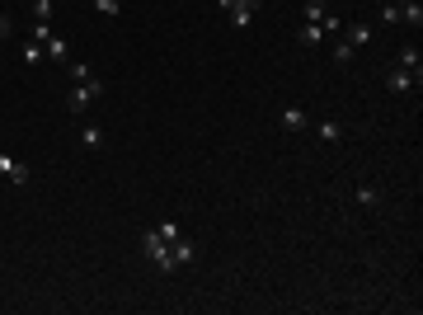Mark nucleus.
Masks as SVG:
<instances>
[{
    "label": "nucleus",
    "mask_w": 423,
    "mask_h": 315,
    "mask_svg": "<svg viewBox=\"0 0 423 315\" xmlns=\"http://www.w3.org/2000/svg\"><path fill=\"white\" fill-rule=\"evenodd\" d=\"M141 250H146V259H151V264H156L160 273H174V259H170V240L160 236L156 226H151V231L141 236Z\"/></svg>",
    "instance_id": "obj_1"
},
{
    "label": "nucleus",
    "mask_w": 423,
    "mask_h": 315,
    "mask_svg": "<svg viewBox=\"0 0 423 315\" xmlns=\"http://www.w3.org/2000/svg\"><path fill=\"white\" fill-rule=\"evenodd\" d=\"M104 99V80L94 76V80H85V85H71V113H85L90 104H99Z\"/></svg>",
    "instance_id": "obj_2"
},
{
    "label": "nucleus",
    "mask_w": 423,
    "mask_h": 315,
    "mask_svg": "<svg viewBox=\"0 0 423 315\" xmlns=\"http://www.w3.org/2000/svg\"><path fill=\"white\" fill-rule=\"evenodd\" d=\"M386 85H391L395 95H409V90L419 85V71H409V66H391V71H386Z\"/></svg>",
    "instance_id": "obj_3"
},
{
    "label": "nucleus",
    "mask_w": 423,
    "mask_h": 315,
    "mask_svg": "<svg viewBox=\"0 0 423 315\" xmlns=\"http://www.w3.org/2000/svg\"><path fill=\"white\" fill-rule=\"evenodd\" d=\"M0 174H5L15 189H24V184H29V165H24V160H15V156H5V151H0Z\"/></svg>",
    "instance_id": "obj_4"
},
{
    "label": "nucleus",
    "mask_w": 423,
    "mask_h": 315,
    "mask_svg": "<svg viewBox=\"0 0 423 315\" xmlns=\"http://www.w3.org/2000/svg\"><path fill=\"white\" fill-rule=\"evenodd\" d=\"M278 123H282V132H301V127L311 123V118H306L297 104H282V109H278Z\"/></svg>",
    "instance_id": "obj_5"
},
{
    "label": "nucleus",
    "mask_w": 423,
    "mask_h": 315,
    "mask_svg": "<svg viewBox=\"0 0 423 315\" xmlns=\"http://www.w3.org/2000/svg\"><path fill=\"white\" fill-rule=\"evenodd\" d=\"M170 259H174V268H184V264H193V259H198V245H193V240H170Z\"/></svg>",
    "instance_id": "obj_6"
},
{
    "label": "nucleus",
    "mask_w": 423,
    "mask_h": 315,
    "mask_svg": "<svg viewBox=\"0 0 423 315\" xmlns=\"http://www.w3.org/2000/svg\"><path fill=\"white\" fill-rule=\"evenodd\" d=\"M344 43H348V48H367V43H372V24H348Z\"/></svg>",
    "instance_id": "obj_7"
},
{
    "label": "nucleus",
    "mask_w": 423,
    "mask_h": 315,
    "mask_svg": "<svg viewBox=\"0 0 423 315\" xmlns=\"http://www.w3.org/2000/svg\"><path fill=\"white\" fill-rule=\"evenodd\" d=\"M254 10H259V0H245V5H235V10H231V24H235V29H250Z\"/></svg>",
    "instance_id": "obj_8"
},
{
    "label": "nucleus",
    "mask_w": 423,
    "mask_h": 315,
    "mask_svg": "<svg viewBox=\"0 0 423 315\" xmlns=\"http://www.w3.org/2000/svg\"><path fill=\"white\" fill-rule=\"evenodd\" d=\"M320 43H325V29L320 24H306L301 29V48H320Z\"/></svg>",
    "instance_id": "obj_9"
},
{
    "label": "nucleus",
    "mask_w": 423,
    "mask_h": 315,
    "mask_svg": "<svg viewBox=\"0 0 423 315\" xmlns=\"http://www.w3.org/2000/svg\"><path fill=\"white\" fill-rule=\"evenodd\" d=\"M381 19H386V24H405V0H386Z\"/></svg>",
    "instance_id": "obj_10"
},
{
    "label": "nucleus",
    "mask_w": 423,
    "mask_h": 315,
    "mask_svg": "<svg viewBox=\"0 0 423 315\" xmlns=\"http://www.w3.org/2000/svg\"><path fill=\"white\" fill-rule=\"evenodd\" d=\"M80 142H85V151H99V146H104V127H85Z\"/></svg>",
    "instance_id": "obj_11"
},
{
    "label": "nucleus",
    "mask_w": 423,
    "mask_h": 315,
    "mask_svg": "<svg viewBox=\"0 0 423 315\" xmlns=\"http://www.w3.org/2000/svg\"><path fill=\"white\" fill-rule=\"evenodd\" d=\"M353 57H358V48H348L344 38H339V43H334V62H339V66H353Z\"/></svg>",
    "instance_id": "obj_12"
},
{
    "label": "nucleus",
    "mask_w": 423,
    "mask_h": 315,
    "mask_svg": "<svg viewBox=\"0 0 423 315\" xmlns=\"http://www.w3.org/2000/svg\"><path fill=\"white\" fill-rule=\"evenodd\" d=\"M329 10H325V0H306V24H320Z\"/></svg>",
    "instance_id": "obj_13"
},
{
    "label": "nucleus",
    "mask_w": 423,
    "mask_h": 315,
    "mask_svg": "<svg viewBox=\"0 0 423 315\" xmlns=\"http://www.w3.org/2000/svg\"><path fill=\"white\" fill-rule=\"evenodd\" d=\"M43 57H47V52H43V43H38V38H33V43H24V62H29V66H38Z\"/></svg>",
    "instance_id": "obj_14"
},
{
    "label": "nucleus",
    "mask_w": 423,
    "mask_h": 315,
    "mask_svg": "<svg viewBox=\"0 0 423 315\" xmlns=\"http://www.w3.org/2000/svg\"><path fill=\"white\" fill-rule=\"evenodd\" d=\"M405 24H414V29L423 24V5L419 0H405Z\"/></svg>",
    "instance_id": "obj_15"
},
{
    "label": "nucleus",
    "mask_w": 423,
    "mask_h": 315,
    "mask_svg": "<svg viewBox=\"0 0 423 315\" xmlns=\"http://www.w3.org/2000/svg\"><path fill=\"white\" fill-rule=\"evenodd\" d=\"M395 66H409V71H423V62H419V48H405Z\"/></svg>",
    "instance_id": "obj_16"
},
{
    "label": "nucleus",
    "mask_w": 423,
    "mask_h": 315,
    "mask_svg": "<svg viewBox=\"0 0 423 315\" xmlns=\"http://www.w3.org/2000/svg\"><path fill=\"white\" fill-rule=\"evenodd\" d=\"M85 80H94V71L85 62H71V85H85Z\"/></svg>",
    "instance_id": "obj_17"
},
{
    "label": "nucleus",
    "mask_w": 423,
    "mask_h": 315,
    "mask_svg": "<svg viewBox=\"0 0 423 315\" xmlns=\"http://www.w3.org/2000/svg\"><path fill=\"white\" fill-rule=\"evenodd\" d=\"M320 142H344V127L339 123H320Z\"/></svg>",
    "instance_id": "obj_18"
},
{
    "label": "nucleus",
    "mask_w": 423,
    "mask_h": 315,
    "mask_svg": "<svg viewBox=\"0 0 423 315\" xmlns=\"http://www.w3.org/2000/svg\"><path fill=\"white\" fill-rule=\"evenodd\" d=\"M358 203L362 207H376V203H381V193H376L372 184H362V189H358Z\"/></svg>",
    "instance_id": "obj_19"
},
{
    "label": "nucleus",
    "mask_w": 423,
    "mask_h": 315,
    "mask_svg": "<svg viewBox=\"0 0 423 315\" xmlns=\"http://www.w3.org/2000/svg\"><path fill=\"white\" fill-rule=\"evenodd\" d=\"M156 231H160L165 240H179V236H184V226H179V221H160Z\"/></svg>",
    "instance_id": "obj_20"
},
{
    "label": "nucleus",
    "mask_w": 423,
    "mask_h": 315,
    "mask_svg": "<svg viewBox=\"0 0 423 315\" xmlns=\"http://www.w3.org/2000/svg\"><path fill=\"white\" fill-rule=\"evenodd\" d=\"M94 10H99V15H118V10H123V0H94Z\"/></svg>",
    "instance_id": "obj_21"
},
{
    "label": "nucleus",
    "mask_w": 423,
    "mask_h": 315,
    "mask_svg": "<svg viewBox=\"0 0 423 315\" xmlns=\"http://www.w3.org/2000/svg\"><path fill=\"white\" fill-rule=\"evenodd\" d=\"M15 33V24H10V15H0V38H10Z\"/></svg>",
    "instance_id": "obj_22"
},
{
    "label": "nucleus",
    "mask_w": 423,
    "mask_h": 315,
    "mask_svg": "<svg viewBox=\"0 0 423 315\" xmlns=\"http://www.w3.org/2000/svg\"><path fill=\"white\" fill-rule=\"evenodd\" d=\"M217 5H221V10H226V15H231L235 5H245V0H217Z\"/></svg>",
    "instance_id": "obj_23"
}]
</instances>
